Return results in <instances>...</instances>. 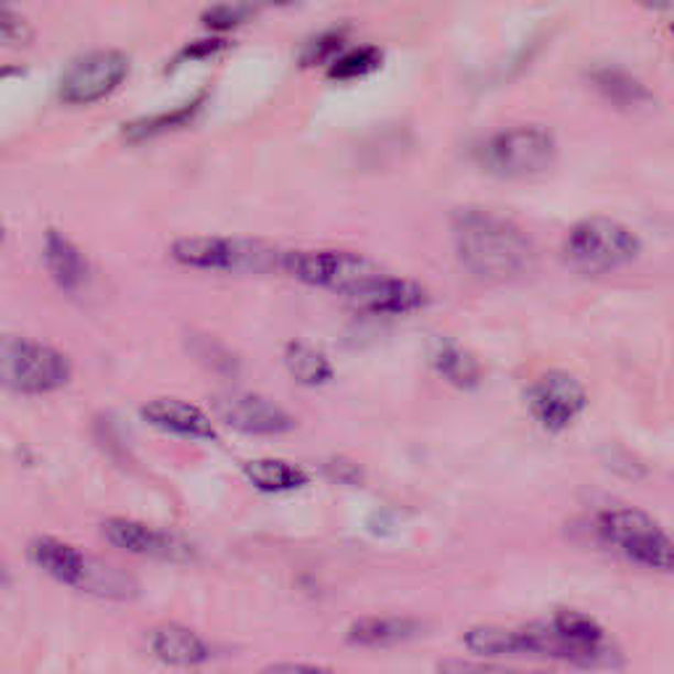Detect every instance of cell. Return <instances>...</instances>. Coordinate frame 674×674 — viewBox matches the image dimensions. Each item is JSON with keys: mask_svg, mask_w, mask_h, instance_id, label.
<instances>
[{"mask_svg": "<svg viewBox=\"0 0 674 674\" xmlns=\"http://www.w3.org/2000/svg\"><path fill=\"white\" fill-rule=\"evenodd\" d=\"M564 256L577 272L609 274L640 256V240L630 227L609 217L577 221L564 240Z\"/></svg>", "mask_w": 674, "mask_h": 674, "instance_id": "cell-3", "label": "cell"}, {"mask_svg": "<svg viewBox=\"0 0 674 674\" xmlns=\"http://www.w3.org/2000/svg\"><path fill=\"white\" fill-rule=\"evenodd\" d=\"M214 414L246 435H282L295 427L285 409L259 393H221L214 398Z\"/></svg>", "mask_w": 674, "mask_h": 674, "instance_id": "cell-11", "label": "cell"}, {"mask_svg": "<svg viewBox=\"0 0 674 674\" xmlns=\"http://www.w3.org/2000/svg\"><path fill=\"white\" fill-rule=\"evenodd\" d=\"M256 17L253 6H242V3H225V6H214L204 13V22L211 26V30H229V26H238L248 19Z\"/></svg>", "mask_w": 674, "mask_h": 674, "instance_id": "cell-24", "label": "cell"}, {"mask_svg": "<svg viewBox=\"0 0 674 674\" xmlns=\"http://www.w3.org/2000/svg\"><path fill=\"white\" fill-rule=\"evenodd\" d=\"M477 156H480V164L498 177H535L554 166L556 138L545 127H511L485 140Z\"/></svg>", "mask_w": 674, "mask_h": 674, "instance_id": "cell-6", "label": "cell"}, {"mask_svg": "<svg viewBox=\"0 0 674 674\" xmlns=\"http://www.w3.org/2000/svg\"><path fill=\"white\" fill-rule=\"evenodd\" d=\"M6 240V227H3V221H0V242Z\"/></svg>", "mask_w": 674, "mask_h": 674, "instance_id": "cell-31", "label": "cell"}, {"mask_svg": "<svg viewBox=\"0 0 674 674\" xmlns=\"http://www.w3.org/2000/svg\"><path fill=\"white\" fill-rule=\"evenodd\" d=\"M435 367L450 385L456 388H475L482 380V367L469 350H464L456 343H443L435 354Z\"/></svg>", "mask_w": 674, "mask_h": 674, "instance_id": "cell-20", "label": "cell"}, {"mask_svg": "<svg viewBox=\"0 0 674 674\" xmlns=\"http://www.w3.org/2000/svg\"><path fill=\"white\" fill-rule=\"evenodd\" d=\"M225 48V40H198V43L187 45L182 51V58H198V56H214V53Z\"/></svg>", "mask_w": 674, "mask_h": 674, "instance_id": "cell-28", "label": "cell"}, {"mask_svg": "<svg viewBox=\"0 0 674 674\" xmlns=\"http://www.w3.org/2000/svg\"><path fill=\"white\" fill-rule=\"evenodd\" d=\"M9 583H11V575H9V569H6L3 558H0V585H9Z\"/></svg>", "mask_w": 674, "mask_h": 674, "instance_id": "cell-30", "label": "cell"}, {"mask_svg": "<svg viewBox=\"0 0 674 674\" xmlns=\"http://www.w3.org/2000/svg\"><path fill=\"white\" fill-rule=\"evenodd\" d=\"M285 367L301 385L308 388L325 385L333 377V363H329L327 356L314 346H306V343H290L285 350Z\"/></svg>", "mask_w": 674, "mask_h": 674, "instance_id": "cell-19", "label": "cell"}, {"mask_svg": "<svg viewBox=\"0 0 674 674\" xmlns=\"http://www.w3.org/2000/svg\"><path fill=\"white\" fill-rule=\"evenodd\" d=\"M30 558L45 575L61 585H69V588L98 593V596L106 598H127L132 593L130 577L111 569V566H104L96 558L87 556L85 551H79L77 545L61 541V537H35L30 543Z\"/></svg>", "mask_w": 674, "mask_h": 674, "instance_id": "cell-4", "label": "cell"}, {"mask_svg": "<svg viewBox=\"0 0 674 674\" xmlns=\"http://www.w3.org/2000/svg\"><path fill=\"white\" fill-rule=\"evenodd\" d=\"M246 477L253 488H259L261 493H290V490H298L308 482V475L295 464L282 461V458H256L248 461Z\"/></svg>", "mask_w": 674, "mask_h": 674, "instance_id": "cell-18", "label": "cell"}, {"mask_svg": "<svg viewBox=\"0 0 674 674\" xmlns=\"http://www.w3.org/2000/svg\"><path fill=\"white\" fill-rule=\"evenodd\" d=\"M437 674H554V672H519L509 666L469 662V659H443L437 662Z\"/></svg>", "mask_w": 674, "mask_h": 674, "instance_id": "cell-25", "label": "cell"}, {"mask_svg": "<svg viewBox=\"0 0 674 674\" xmlns=\"http://www.w3.org/2000/svg\"><path fill=\"white\" fill-rule=\"evenodd\" d=\"M530 411L537 422L551 433L569 427L588 406V393L575 374L551 369L541 374L530 388Z\"/></svg>", "mask_w": 674, "mask_h": 674, "instance_id": "cell-10", "label": "cell"}, {"mask_svg": "<svg viewBox=\"0 0 674 674\" xmlns=\"http://www.w3.org/2000/svg\"><path fill=\"white\" fill-rule=\"evenodd\" d=\"M280 267L293 280H301L314 287L335 290V293L348 295V298H354L361 287H367L369 282L382 274V269L367 256L354 251H333V248L287 251L280 256Z\"/></svg>", "mask_w": 674, "mask_h": 674, "instance_id": "cell-7", "label": "cell"}, {"mask_svg": "<svg viewBox=\"0 0 674 674\" xmlns=\"http://www.w3.org/2000/svg\"><path fill=\"white\" fill-rule=\"evenodd\" d=\"M380 64H382V51L374 48V45H363V48H354L329 61V77L340 79V83H346V79H359L372 74L374 69H380Z\"/></svg>", "mask_w": 674, "mask_h": 674, "instance_id": "cell-21", "label": "cell"}, {"mask_svg": "<svg viewBox=\"0 0 674 674\" xmlns=\"http://www.w3.org/2000/svg\"><path fill=\"white\" fill-rule=\"evenodd\" d=\"M143 420L161 433L191 437V441H217V427L204 409L180 398H153L140 409Z\"/></svg>", "mask_w": 674, "mask_h": 674, "instance_id": "cell-14", "label": "cell"}, {"mask_svg": "<svg viewBox=\"0 0 674 674\" xmlns=\"http://www.w3.org/2000/svg\"><path fill=\"white\" fill-rule=\"evenodd\" d=\"M350 301H354L356 308L367 314L401 316L427 306V290L414 280L390 278V274L382 272L380 278H374L367 287H361Z\"/></svg>", "mask_w": 674, "mask_h": 674, "instance_id": "cell-13", "label": "cell"}, {"mask_svg": "<svg viewBox=\"0 0 674 674\" xmlns=\"http://www.w3.org/2000/svg\"><path fill=\"white\" fill-rule=\"evenodd\" d=\"M198 106H200V100H193V104L180 106V109H174L168 113H159V117H145V119L132 121V124L124 127V138L145 140V138H153V134H159V132L174 130V127L185 124L187 119H193V113L198 111Z\"/></svg>", "mask_w": 674, "mask_h": 674, "instance_id": "cell-22", "label": "cell"}, {"mask_svg": "<svg viewBox=\"0 0 674 674\" xmlns=\"http://www.w3.org/2000/svg\"><path fill=\"white\" fill-rule=\"evenodd\" d=\"M343 35L340 32H327V35L312 40L306 45V53H303V64H316V61H329L340 51Z\"/></svg>", "mask_w": 674, "mask_h": 674, "instance_id": "cell-26", "label": "cell"}, {"mask_svg": "<svg viewBox=\"0 0 674 674\" xmlns=\"http://www.w3.org/2000/svg\"><path fill=\"white\" fill-rule=\"evenodd\" d=\"M100 532L113 548L127 551L134 556L164 558V562H185L191 558V545L182 543L180 537L168 535L164 530L151 528V524L134 522L127 517H111L100 524Z\"/></svg>", "mask_w": 674, "mask_h": 674, "instance_id": "cell-12", "label": "cell"}, {"mask_svg": "<svg viewBox=\"0 0 674 674\" xmlns=\"http://www.w3.org/2000/svg\"><path fill=\"white\" fill-rule=\"evenodd\" d=\"M72 380L69 356L24 335H0V388L19 395H45Z\"/></svg>", "mask_w": 674, "mask_h": 674, "instance_id": "cell-2", "label": "cell"}, {"mask_svg": "<svg viewBox=\"0 0 674 674\" xmlns=\"http://www.w3.org/2000/svg\"><path fill=\"white\" fill-rule=\"evenodd\" d=\"M172 259L182 267L204 269V272H264L274 264L278 251L264 242L214 238V235H193L172 246Z\"/></svg>", "mask_w": 674, "mask_h": 674, "instance_id": "cell-8", "label": "cell"}, {"mask_svg": "<svg viewBox=\"0 0 674 674\" xmlns=\"http://www.w3.org/2000/svg\"><path fill=\"white\" fill-rule=\"evenodd\" d=\"M35 40V30H32L30 19L19 13L11 6H0V45H13L22 48Z\"/></svg>", "mask_w": 674, "mask_h": 674, "instance_id": "cell-23", "label": "cell"}, {"mask_svg": "<svg viewBox=\"0 0 674 674\" xmlns=\"http://www.w3.org/2000/svg\"><path fill=\"white\" fill-rule=\"evenodd\" d=\"M420 632V622L409 617H361L348 627L346 640L359 649H388L406 643Z\"/></svg>", "mask_w": 674, "mask_h": 674, "instance_id": "cell-17", "label": "cell"}, {"mask_svg": "<svg viewBox=\"0 0 674 674\" xmlns=\"http://www.w3.org/2000/svg\"><path fill=\"white\" fill-rule=\"evenodd\" d=\"M130 74L127 53L113 48L87 51L72 58L58 83V98L69 106H87L111 96Z\"/></svg>", "mask_w": 674, "mask_h": 674, "instance_id": "cell-9", "label": "cell"}, {"mask_svg": "<svg viewBox=\"0 0 674 674\" xmlns=\"http://www.w3.org/2000/svg\"><path fill=\"white\" fill-rule=\"evenodd\" d=\"M601 541L627 562L645 569L670 572L674 564L672 541L656 519L638 509H609L596 522Z\"/></svg>", "mask_w": 674, "mask_h": 674, "instance_id": "cell-5", "label": "cell"}, {"mask_svg": "<svg viewBox=\"0 0 674 674\" xmlns=\"http://www.w3.org/2000/svg\"><path fill=\"white\" fill-rule=\"evenodd\" d=\"M43 259L48 267L51 278L56 280V285L66 293H77L87 285L90 280V264H87L85 253L79 251V246L66 238L58 229H48L43 238Z\"/></svg>", "mask_w": 674, "mask_h": 674, "instance_id": "cell-15", "label": "cell"}, {"mask_svg": "<svg viewBox=\"0 0 674 674\" xmlns=\"http://www.w3.org/2000/svg\"><path fill=\"white\" fill-rule=\"evenodd\" d=\"M153 656L166 666H198L208 659V645L198 632L187 630L182 624H161L151 632Z\"/></svg>", "mask_w": 674, "mask_h": 674, "instance_id": "cell-16", "label": "cell"}, {"mask_svg": "<svg viewBox=\"0 0 674 674\" xmlns=\"http://www.w3.org/2000/svg\"><path fill=\"white\" fill-rule=\"evenodd\" d=\"M458 261L485 282H514L532 274L537 253L524 229L485 208H461L454 217Z\"/></svg>", "mask_w": 674, "mask_h": 674, "instance_id": "cell-1", "label": "cell"}, {"mask_svg": "<svg viewBox=\"0 0 674 674\" xmlns=\"http://www.w3.org/2000/svg\"><path fill=\"white\" fill-rule=\"evenodd\" d=\"M329 471H333V477H337V480L346 485H354L361 480V469L356 467L354 461H346V458H337V461L329 464Z\"/></svg>", "mask_w": 674, "mask_h": 674, "instance_id": "cell-27", "label": "cell"}, {"mask_svg": "<svg viewBox=\"0 0 674 674\" xmlns=\"http://www.w3.org/2000/svg\"><path fill=\"white\" fill-rule=\"evenodd\" d=\"M264 674H335L316 664H274Z\"/></svg>", "mask_w": 674, "mask_h": 674, "instance_id": "cell-29", "label": "cell"}]
</instances>
